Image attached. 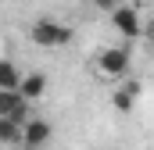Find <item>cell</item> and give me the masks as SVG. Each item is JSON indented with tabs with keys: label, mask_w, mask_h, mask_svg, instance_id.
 I'll return each instance as SVG.
<instances>
[{
	"label": "cell",
	"mask_w": 154,
	"mask_h": 150,
	"mask_svg": "<svg viewBox=\"0 0 154 150\" xmlns=\"http://www.w3.org/2000/svg\"><path fill=\"white\" fill-rule=\"evenodd\" d=\"M68 39H72V29L54 22V18H36L32 22V43L47 46V50H61Z\"/></svg>",
	"instance_id": "1"
},
{
	"label": "cell",
	"mask_w": 154,
	"mask_h": 150,
	"mask_svg": "<svg viewBox=\"0 0 154 150\" xmlns=\"http://www.w3.org/2000/svg\"><path fill=\"white\" fill-rule=\"evenodd\" d=\"M97 68H100V75H108V79H125L129 68H133V50L129 46H108V50H100Z\"/></svg>",
	"instance_id": "2"
},
{
	"label": "cell",
	"mask_w": 154,
	"mask_h": 150,
	"mask_svg": "<svg viewBox=\"0 0 154 150\" xmlns=\"http://www.w3.org/2000/svg\"><path fill=\"white\" fill-rule=\"evenodd\" d=\"M0 118H11L14 125H25L32 118L29 114V100L18 89H0Z\"/></svg>",
	"instance_id": "3"
},
{
	"label": "cell",
	"mask_w": 154,
	"mask_h": 150,
	"mask_svg": "<svg viewBox=\"0 0 154 150\" xmlns=\"http://www.w3.org/2000/svg\"><path fill=\"white\" fill-rule=\"evenodd\" d=\"M111 25H115L125 39H136L140 32H143V25H140V11L129 7V4H118L115 11H111Z\"/></svg>",
	"instance_id": "4"
},
{
	"label": "cell",
	"mask_w": 154,
	"mask_h": 150,
	"mask_svg": "<svg viewBox=\"0 0 154 150\" xmlns=\"http://www.w3.org/2000/svg\"><path fill=\"white\" fill-rule=\"evenodd\" d=\"M50 136H54V129H50V122L47 118H29L25 125H22V143L29 150H39L50 143Z\"/></svg>",
	"instance_id": "5"
},
{
	"label": "cell",
	"mask_w": 154,
	"mask_h": 150,
	"mask_svg": "<svg viewBox=\"0 0 154 150\" xmlns=\"http://www.w3.org/2000/svg\"><path fill=\"white\" fill-rule=\"evenodd\" d=\"M140 93H143L140 79L125 75V79H122V86L115 89V97H111V104H115L118 111H133V107H136V100H140Z\"/></svg>",
	"instance_id": "6"
},
{
	"label": "cell",
	"mask_w": 154,
	"mask_h": 150,
	"mask_svg": "<svg viewBox=\"0 0 154 150\" xmlns=\"http://www.w3.org/2000/svg\"><path fill=\"white\" fill-rule=\"evenodd\" d=\"M18 93L29 100V104H36L39 97L47 93V75H39V72H29V75H22V86H18Z\"/></svg>",
	"instance_id": "7"
},
{
	"label": "cell",
	"mask_w": 154,
	"mask_h": 150,
	"mask_svg": "<svg viewBox=\"0 0 154 150\" xmlns=\"http://www.w3.org/2000/svg\"><path fill=\"white\" fill-rule=\"evenodd\" d=\"M22 86V72L11 57H0V89H18Z\"/></svg>",
	"instance_id": "8"
},
{
	"label": "cell",
	"mask_w": 154,
	"mask_h": 150,
	"mask_svg": "<svg viewBox=\"0 0 154 150\" xmlns=\"http://www.w3.org/2000/svg\"><path fill=\"white\" fill-rule=\"evenodd\" d=\"M22 143V125H14L11 118H0V147Z\"/></svg>",
	"instance_id": "9"
},
{
	"label": "cell",
	"mask_w": 154,
	"mask_h": 150,
	"mask_svg": "<svg viewBox=\"0 0 154 150\" xmlns=\"http://www.w3.org/2000/svg\"><path fill=\"white\" fill-rule=\"evenodd\" d=\"M90 4H93V7H100V11H108V14L118 7V0H90Z\"/></svg>",
	"instance_id": "10"
},
{
	"label": "cell",
	"mask_w": 154,
	"mask_h": 150,
	"mask_svg": "<svg viewBox=\"0 0 154 150\" xmlns=\"http://www.w3.org/2000/svg\"><path fill=\"white\" fill-rule=\"evenodd\" d=\"M147 43H151V46H154V25H151V29H147Z\"/></svg>",
	"instance_id": "11"
}]
</instances>
